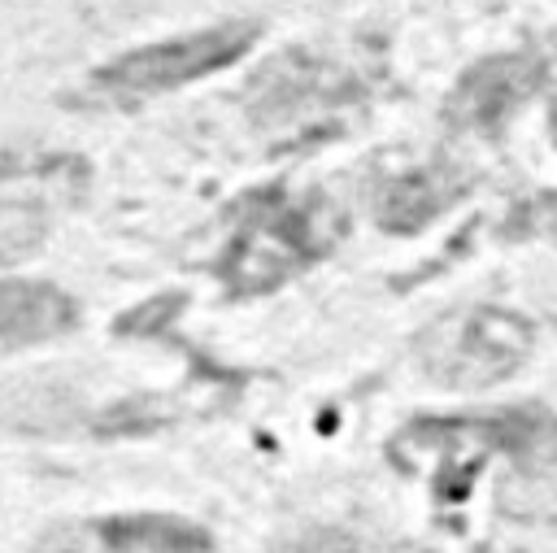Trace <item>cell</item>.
I'll return each instance as SVG.
<instances>
[{"instance_id":"6da1fadb","label":"cell","mask_w":557,"mask_h":553,"mask_svg":"<svg viewBox=\"0 0 557 553\" xmlns=\"http://www.w3.org/2000/svg\"><path fill=\"white\" fill-rule=\"evenodd\" d=\"M344 235V213L322 192L261 183L231 200L209 274L231 300L265 296L313 270Z\"/></svg>"},{"instance_id":"7a4b0ae2","label":"cell","mask_w":557,"mask_h":553,"mask_svg":"<svg viewBox=\"0 0 557 553\" xmlns=\"http://www.w3.org/2000/svg\"><path fill=\"white\" fill-rule=\"evenodd\" d=\"M509 457L522 470H544L557 462V418L540 405L457 414V418H413L392 435V462L405 470H426L444 501L470 492V479L487 457Z\"/></svg>"},{"instance_id":"3957f363","label":"cell","mask_w":557,"mask_h":553,"mask_svg":"<svg viewBox=\"0 0 557 553\" xmlns=\"http://www.w3.org/2000/svg\"><path fill=\"white\" fill-rule=\"evenodd\" d=\"M261 39V22L252 17H226L213 26H196L170 39H152L139 48H126L96 65L87 74V96L96 105H144L157 96H170L178 87H191L252 52Z\"/></svg>"},{"instance_id":"277c9868","label":"cell","mask_w":557,"mask_h":553,"mask_svg":"<svg viewBox=\"0 0 557 553\" xmlns=\"http://www.w3.org/2000/svg\"><path fill=\"white\" fill-rule=\"evenodd\" d=\"M366 100V78L326 52L287 48L244 83L248 122L274 139H318Z\"/></svg>"},{"instance_id":"5b68a950","label":"cell","mask_w":557,"mask_h":553,"mask_svg":"<svg viewBox=\"0 0 557 553\" xmlns=\"http://www.w3.org/2000/svg\"><path fill=\"white\" fill-rule=\"evenodd\" d=\"M531 322L496 309V305H479V309H461L453 318H440L422 340H418V361L435 383L448 388H487L509 379L527 353H531Z\"/></svg>"},{"instance_id":"8992f818","label":"cell","mask_w":557,"mask_h":553,"mask_svg":"<svg viewBox=\"0 0 557 553\" xmlns=\"http://www.w3.org/2000/svg\"><path fill=\"white\" fill-rule=\"evenodd\" d=\"M30 553H213V536L178 514H87L52 523Z\"/></svg>"},{"instance_id":"52a82bcc","label":"cell","mask_w":557,"mask_h":553,"mask_svg":"<svg viewBox=\"0 0 557 553\" xmlns=\"http://www.w3.org/2000/svg\"><path fill=\"white\" fill-rule=\"evenodd\" d=\"M540 83H544V52H535V48L483 57L448 91L444 122L457 126V131L496 135L513 118V109H522L531 100V91Z\"/></svg>"},{"instance_id":"ba28073f","label":"cell","mask_w":557,"mask_h":553,"mask_svg":"<svg viewBox=\"0 0 557 553\" xmlns=\"http://www.w3.org/2000/svg\"><path fill=\"white\" fill-rule=\"evenodd\" d=\"M78 300L48 279H0V357L52 344L78 327Z\"/></svg>"},{"instance_id":"9c48e42d","label":"cell","mask_w":557,"mask_h":553,"mask_svg":"<svg viewBox=\"0 0 557 553\" xmlns=\"http://www.w3.org/2000/svg\"><path fill=\"white\" fill-rule=\"evenodd\" d=\"M461 187L466 183L448 165H400L379 174V183L370 187V213L383 231L413 235L426 222H435L461 196Z\"/></svg>"},{"instance_id":"30bf717a","label":"cell","mask_w":557,"mask_h":553,"mask_svg":"<svg viewBox=\"0 0 557 553\" xmlns=\"http://www.w3.org/2000/svg\"><path fill=\"white\" fill-rule=\"evenodd\" d=\"M270 553H426L422 544L396 540V536H374L361 527L344 523H309L270 544Z\"/></svg>"},{"instance_id":"8fae6325","label":"cell","mask_w":557,"mask_h":553,"mask_svg":"<svg viewBox=\"0 0 557 553\" xmlns=\"http://www.w3.org/2000/svg\"><path fill=\"white\" fill-rule=\"evenodd\" d=\"M52 218L44 200L30 196H0V270L30 261L48 244Z\"/></svg>"},{"instance_id":"7c38bea8","label":"cell","mask_w":557,"mask_h":553,"mask_svg":"<svg viewBox=\"0 0 557 553\" xmlns=\"http://www.w3.org/2000/svg\"><path fill=\"white\" fill-rule=\"evenodd\" d=\"M35 165H39V157H30L22 148H0V187L13 183V179H22V174H30Z\"/></svg>"}]
</instances>
